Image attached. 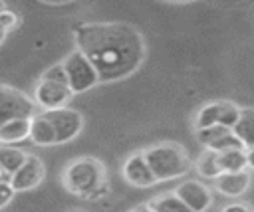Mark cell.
I'll use <instances>...</instances> for the list:
<instances>
[{
  "instance_id": "1",
  "label": "cell",
  "mask_w": 254,
  "mask_h": 212,
  "mask_svg": "<svg viewBox=\"0 0 254 212\" xmlns=\"http://www.w3.org/2000/svg\"><path fill=\"white\" fill-rule=\"evenodd\" d=\"M75 44L95 67L99 81L125 79L145 59L141 34L125 22L81 24L75 30Z\"/></svg>"
},
{
  "instance_id": "2",
  "label": "cell",
  "mask_w": 254,
  "mask_h": 212,
  "mask_svg": "<svg viewBox=\"0 0 254 212\" xmlns=\"http://www.w3.org/2000/svg\"><path fill=\"white\" fill-rule=\"evenodd\" d=\"M105 180V166L93 157H79L62 172L64 188L75 196H93L95 190L103 186Z\"/></svg>"
},
{
  "instance_id": "3",
  "label": "cell",
  "mask_w": 254,
  "mask_h": 212,
  "mask_svg": "<svg viewBox=\"0 0 254 212\" xmlns=\"http://www.w3.org/2000/svg\"><path fill=\"white\" fill-rule=\"evenodd\" d=\"M145 160L149 162L157 182L173 180L187 174L190 166V159L187 151L177 143H157L143 151Z\"/></svg>"
},
{
  "instance_id": "4",
  "label": "cell",
  "mask_w": 254,
  "mask_h": 212,
  "mask_svg": "<svg viewBox=\"0 0 254 212\" xmlns=\"http://www.w3.org/2000/svg\"><path fill=\"white\" fill-rule=\"evenodd\" d=\"M62 63H64V69L67 75V85L73 95L83 93V91L91 89L95 83H99V75H97L95 67L79 50H73L71 53H67Z\"/></svg>"
},
{
  "instance_id": "5",
  "label": "cell",
  "mask_w": 254,
  "mask_h": 212,
  "mask_svg": "<svg viewBox=\"0 0 254 212\" xmlns=\"http://www.w3.org/2000/svg\"><path fill=\"white\" fill-rule=\"evenodd\" d=\"M240 111L242 109L230 101H210L198 109L196 119H194V127H196V131L206 129V127H214V125L234 129V125L240 119Z\"/></svg>"
},
{
  "instance_id": "6",
  "label": "cell",
  "mask_w": 254,
  "mask_h": 212,
  "mask_svg": "<svg viewBox=\"0 0 254 212\" xmlns=\"http://www.w3.org/2000/svg\"><path fill=\"white\" fill-rule=\"evenodd\" d=\"M36 115V103L30 101L18 89L0 83V127L12 119H32Z\"/></svg>"
},
{
  "instance_id": "7",
  "label": "cell",
  "mask_w": 254,
  "mask_h": 212,
  "mask_svg": "<svg viewBox=\"0 0 254 212\" xmlns=\"http://www.w3.org/2000/svg\"><path fill=\"white\" fill-rule=\"evenodd\" d=\"M71 97H73V93H71L69 85H65V83L40 79L34 89V103L44 111L64 109Z\"/></svg>"
},
{
  "instance_id": "8",
  "label": "cell",
  "mask_w": 254,
  "mask_h": 212,
  "mask_svg": "<svg viewBox=\"0 0 254 212\" xmlns=\"http://www.w3.org/2000/svg\"><path fill=\"white\" fill-rule=\"evenodd\" d=\"M44 115L50 119V123L56 129V137H58V145L69 143L71 139H75L83 127V117L79 111L64 107V109H56V111H44Z\"/></svg>"
},
{
  "instance_id": "9",
  "label": "cell",
  "mask_w": 254,
  "mask_h": 212,
  "mask_svg": "<svg viewBox=\"0 0 254 212\" xmlns=\"http://www.w3.org/2000/svg\"><path fill=\"white\" fill-rule=\"evenodd\" d=\"M44 174H46V166L42 162V159L34 157V155H28L26 162L10 176V184L16 192H24V190H32L36 188L42 180H44Z\"/></svg>"
},
{
  "instance_id": "10",
  "label": "cell",
  "mask_w": 254,
  "mask_h": 212,
  "mask_svg": "<svg viewBox=\"0 0 254 212\" xmlns=\"http://www.w3.org/2000/svg\"><path fill=\"white\" fill-rule=\"evenodd\" d=\"M121 174L129 184L139 186V188H147V186H153L157 182L149 162L143 157V151L141 153H133V155H129L125 159V162L121 166Z\"/></svg>"
},
{
  "instance_id": "11",
  "label": "cell",
  "mask_w": 254,
  "mask_h": 212,
  "mask_svg": "<svg viewBox=\"0 0 254 212\" xmlns=\"http://www.w3.org/2000/svg\"><path fill=\"white\" fill-rule=\"evenodd\" d=\"M175 194L192 210V212H206L212 202V192L206 184L198 180H185L175 188Z\"/></svg>"
},
{
  "instance_id": "12",
  "label": "cell",
  "mask_w": 254,
  "mask_h": 212,
  "mask_svg": "<svg viewBox=\"0 0 254 212\" xmlns=\"http://www.w3.org/2000/svg\"><path fill=\"white\" fill-rule=\"evenodd\" d=\"M214 186L224 196H230V198L240 196L250 186V174L246 170H242V172H222L220 176L214 178Z\"/></svg>"
},
{
  "instance_id": "13",
  "label": "cell",
  "mask_w": 254,
  "mask_h": 212,
  "mask_svg": "<svg viewBox=\"0 0 254 212\" xmlns=\"http://www.w3.org/2000/svg\"><path fill=\"white\" fill-rule=\"evenodd\" d=\"M30 139L34 145H58V137H56V129L50 123V119L44 113H36L30 121Z\"/></svg>"
},
{
  "instance_id": "14",
  "label": "cell",
  "mask_w": 254,
  "mask_h": 212,
  "mask_svg": "<svg viewBox=\"0 0 254 212\" xmlns=\"http://www.w3.org/2000/svg\"><path fill=\"white\" fill-rule=\"evenodd\" d=\"M30 121L32 119H12L0 127V143L8 145L10 143H20L24 139H30Z\"/></svg>"
},
{
  "instance_id": "15",
  "label": "cell",
  "mask_w": 254,
  "mask_h": 212,
  "mask_svg": "<svg viewBox=\"0 0 254 212\" xmlns=\"http://www.w3.org/2000/svg\"><path fill=\"white\" fill-rule=\"evenodd\" d=\"M232 133L242 141L246 149H254V107H246L240 111V119L234 125Z\"/></svg>"
},
{
  "instance_id": "16",
  "label": "cell",
  "mask_w": 254,
  "mask_h": 212,
  "mask_svg": "<svg viewBox=\"0 0 254 212\" xmlns=\"http://www.w3.org/2000/svg\"><path fill=\"white\" fill-rule=\"evenodd\" d=\"M147 206L153 212H192L175 192H163L157 194L155 198H151L147 202Z\"/></svg>"
},
{
  "instance_id": "17",
  "label": "cell",
  "mask_w": 254,
  "mask_h": 212,
  "mask_svg": "<svg viewBox=\"0 0 254 212\" xmlns=\"http://www.w3.org/2000/svg\"><path fill=\"white\" fill-rule=\"evenodd\" d=\"M218 166L222 172H242L248 166L246 149H232L218 153Z\"/></svg>"
},
{
  "instance_id": "18",
  "label": "cell",
  "mask_w": 254,
  "mask_h": 212,
  "mask_svg": "<svg viewBox=\"0 0 254 212\" xmlns=\"http://www.w3.org/2000/svg\"><path fill=\"white\" fill-rule=\"evenodd\" d=\"M26 159H28V155L24 151L14 149V147H8V145H0V166L10 176L26 162Z\"/></svg>"
},
{
  "instance_id": "19",
  "label": "cell",
  "mask_w": 254,
  "mask_h": 212,
  "mask_svg": "<svg viewBox=\"0 0 254 212\" xmlns=\"http://www.w3.org/2000/svg\"><path fill=\"white\" fill-rule=\"evenodd\" d=\"M196 170L204 178H216V176H220L222 170L218 166V153H214L210 149H204L198 155V159H196Z\"/></svg>"
},
{
  "instance_id": "20",
  "label": "cell",
  "mask_w": 254,
  "mask_h": 212,
  "mask_svg": "<svg viewBox=\"0 0 254 212\" xmlns=\"http://www.w3.org/2000/svg\"><path fill=\"white\" fill-rule=\"evenodd\" d=\"M228 131H232V129H226V127H222V125H214V127H206V129L196 131V139H198V143L204 145V149H206V147H210L216 139H220L222 135H226Z\"/></svg>"
},
{
  "instance_id": "21",
  "label": "cell",
  "mask_w": 254,
  "mask_h": 212,
  "mask_svg": "<svg viewBox=\"0 0 254 212\" xmlns=\"http://www.w3.org/2000/svg\"><path fill=\"white\" fill-rule=\"evenodd\" d=\"M40 79H46V81H56V83H65L67 85V75H65V69H64V63H56L52 67H48Z\"/></svg>"
},
{
  "instance_id": "22",
  "label": "cell",
  "mask_w": 254,
  "mask_h": 212,
  "mask_svg": "<svg viewBox=\"0 0 254 212\" xmlns=\"http://www.w3.org/2000/svg\"><path fill=\"white\" fill-rule=\"evenodd\" d=\"M16 26H18V14L10 8H0V30L8 34Z\"/></svg>"
},
{
  "instance_id": "23",
  "label": "cell",
  "mask_w": 254,
  "mask_h": 212,
  "mask_svg": "<svg viewBox=\"0 0 254 212\" xmlns=\"http://www.w3.org/2000/svg\"><path fill=\"white\" fill-rule=\"evenodd\" d=\"M14 194H16V190L12 188V184H10V182L0 180V208H2V206H6V204L14 198Z\"/></svg>"
},
{
  "instance_id": "24",
  "label": "cell",
  "mask_w": 254,
  "mask_h": 212,
  "mask_svg": "<svg viewBox=\"0 0 254 212\" xmlns=\"http://www.w3.org/2000/svg\"><path fill=\"white\" fill-rule=\"evenodd\" d=\"M220 212H254L248 204H242V202H232V204H226Z\"/></svg>"
},
{
  "instance_id": "25",
  "label": "cell",
  "mask_w": 254,
  "mask_h": 212,
  "mask_svg": "<svg viewBox=\"0 0 254 212\" xmlns=\"http://www.w3.org/2000/svg\"><path fill=\"white\" fill-rule=\"evenodd\" d=\"M246 159H248V168H254V149H246Z\"/></svg>"
},
{
  "instance_id": "26",
  "label": "cell",
  "mask_w": 254,
  "mask_h": 212,
  "mask_svg": "<svg viewBox=\"0 0 254 212\" xmlns=\"http://www.w3.org/2000/svg\"><path fill=\"white\" fill-rule=\"evenodd\" d=\"M131 212H153V210L145 204V206H139V208H135V210H131Z\"/></svg>"
},
{
  "instance_id": "27",
  "label": "cell",
  "mask_w": 254,
  "mask_h": 212,
  "mask_svg": "<svg viewBox=\"0 0 254 212\" xmlns=\"http://www.w3.org/2000/svg\"><path fill=\"white\" fill-rule=\"evenodd\" d=\"M4 38H6V32H2V30H0V44L4 42Z\"/></svg>"
},
{
  "instance_id": "28",
  "label": "cell",
  "mask_w": 254,
  "mask_h": 212,
  "mask_svg": "<svg viewBox=\"0 0 254 212\" xmlns=\"http://www.w3.org/2000/svg\"><path fill=\"white\" fill-rule=\"evenodd\" d=\"M2 176H4V170H2V166H0V180H2Z\"/></svg>"
},
{
  "instance_id": "29",
  "label": "cell",
  "mask_w": 254,
  "mask_h": 212,
  "mask_svg": "<svg viewBox=\"0 0 254 212\" xmlns=\"http://www.w3.org/2000/svg\"><path fill=\"white\" fill-rule=\"evenodd\" d=\"M0 8H2V4H0Z\"/></svg>"
}]
</instances>
